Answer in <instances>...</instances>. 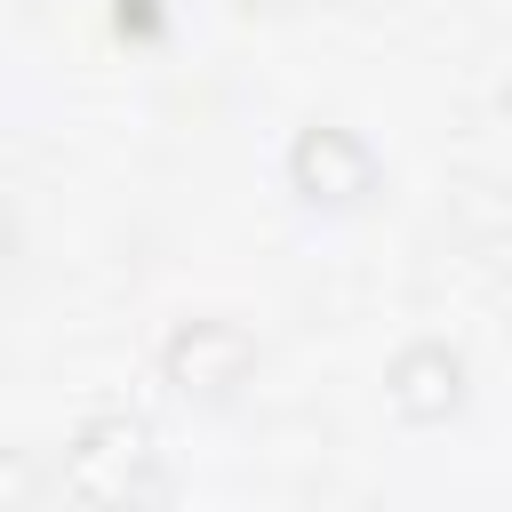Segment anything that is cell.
I'll list each match as a JSON object with an SVG mask.
<instances>
[{
  "instance_id": "6da1fadb",
  "label": "cell",
  "mask_w": 512,
  "mask_h": 512,
  "mask_svg": "<svg viewBox=\"0 0 512 512\" xmlns=\"http://www.w3.org/2000/svg\"><path fill=\"white\" fill-rule=\"evenodd\" d=\"M56 480L80 512H160L168 504V440L136 408H96L72 424Z\"/></svg>"
},
{
  "instance_id": "7a4b0ae2",
  "label": "cell",
  "mask_w": 512,
  "mask_h": 512,
  "mask_svg": "<svg viewBox=\"0 0 512 512\" xmlns=\"http://www.w3.org/2000/svg\"><path fill=\"white\" fill-rule=\"evenodd\" d=\"M256 360H264V344L232 312H192L160 336V384L192 408H232L256 384Z\"/></svg>"
},
{
  "instance_id": "3957f363",
  "label": "cell",
  "mask_w": 512,
  "mask_h": 512,
  "mask_svg": "<svg viewBox=\"0 0 512 512\" xmlns=\"http://www.w3.org/2000/svg\"><path fill=\"white\" fill-rule=\"evenodd\" d=\"M376 184H384V168H376L368 136H352L336 120H312V128L288 136V192L312 216H352V208L376 200Z\"/></svg>"
},
{
  "instance_id": "277c9868",
  "label": "cell",
  "mask_w": 512,
  "mask_h": 512,
  "mask_svg": "<svg viewBox=\"0 0 512 512\" xmlns=\"http://www.w3.org/2000/svg\"><path fill=\"white\" fill-rule=\"evenodd\" d=\"M472 400V360L448 344V336H416L384 360V408L408 424V432H440L456 424Z\"/></svg>"
},
{
  "instance_id": "5b68a950",
  "label": "cell",
  "mask_w": 512,
  "mask_h": 512,
  "mask_svg": "<svg viewBox=\"0 0 512 512\" xmlns=\"http://www.w3.org/2000/svg\"><path fill=\"white\" fill-rule=\"evenodd\" d=\"M32 504H40V464L0 440V512H32Z\"/></svg>"
}]
</instances>
